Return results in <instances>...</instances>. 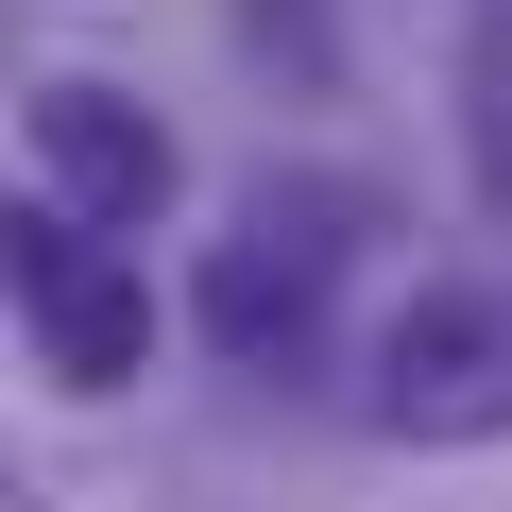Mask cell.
Listing matches in <instances>:
<instances>
[{"instance_id":"1","label":"cell","mask_w":512,"mask_h":512,"mask_svg":"<svg viewBox=\"0 0 512 512\" xmlns=\"http://www.w3.org/2000/svg\"><path fill=\"white\" fill-rule=\"evenodd\" d=\"M393 444H512V291H410L376 342Z\"/></svg>"},{"instance_id":"2","label":"cell","mask_w":512,"mask_h":512,"mask_svg":"<svg viewBox=\"0 0 512 512\" xmlns=\"http://www.w3.org/2000/svg\"><path fill=\"white\" fill-rule=\"evenodd\" d=\"M359 256V188H256L239 205V239L205 256V342H239V359H274V342H308V308H325V274Z\"/></svg>"},{"instance_id":"3","label":"cell","mask_w":512,"mask_h":512,"mask_svg":"<svg viewBox=\"0 0 512 512\" xmlns=\"http://www.w3.org/2000/svg\"><path fill=\"white\" fill-rule=\"evenodd\" d=\"M18 137H35L52 222H86V239H103V222H154V205H171V171H188V154H171V120H154V103H120V86H35V103H18Z\"/></svg>"},{"instance_id":"4","label":"cell","mask_w":512,"mask_h":512,"mask_svg":"<svg viewBox=\"0 0 512 512\" xmlns=\"http://www.w3.org/2000/svg\"><path fill=\"white\" fill-rule=\"evenodd\" d=\"M18 291H35V342H52L69 393H137V359H154V291L120 274V256H86V222H35V239H18Z\"/></svg>"},{"instance_id":"5","label":"cell","mask_w":512,"mask_h":512,"mask_svg":"<svg viewBox=\"0 0 512 512\" xmlns=\"http://www.w3.org/2000/svg\"><path fill=\"white\" fill-rule=\"evenodd\" d=\"M461 154H478V205L512 222V0L461 35Z\"/></svg>"}]
</instances>
